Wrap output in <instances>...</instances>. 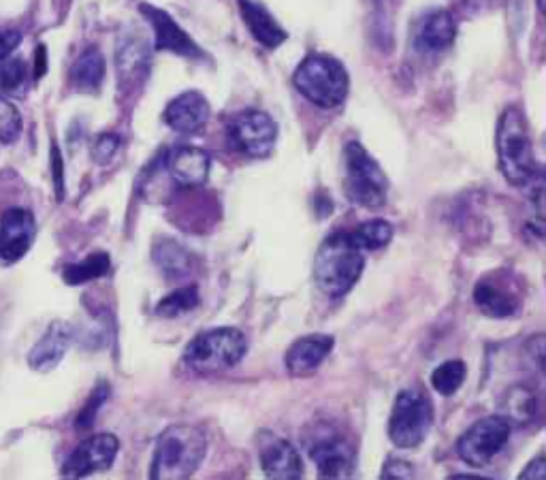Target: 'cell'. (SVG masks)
<instances>
[{
  "label": "cell",
  "instance_id": "cell-1",
  "mask_svg": "<svg viewBox=\"0 0 546 480\" xmlns=\"http://www.w3.org/2000/svg\"><path fill=\"white\" fill-rule=\"evenodd\" d=\"M497 158L504 178L512 186H529L540 178V165L536 160L532 133L525 120V114L519 107H506L497 122Z\"/></svg>",
  "mask_w": 546,
  "mask_h": 480
},
{
  "label": "cell",
  "instance_id": "cell-2",
  "mask_svg": "<svg viewBox=\"0 0 546 480\" xmlns=\"http://www.w3.org/2000/svg\"><path fill=\"white\" fill-rule=\"evenodd\" d=\"M365 256L350 233H333L314 256V282L329 297H344L363 274Z\"/></svg>",
  "mask_w": 546,
  "mask_h": 480
},
{
  "label": "cell",
  "instance_id": "cell-3",
  "mask_svg": "<svg viewBox=\"0 0 546 480\" xmlns=\"http://www.w3.org/2000/svg\"><path fill=\"white\" fill-rule=\"evenodd\" d=\"M207 455V436L192 425H171L156 440L150 476L158 480L190 478Z\"/></svg>",
  "mask_w": 546,
  "mask_h": 480
},
{
  "label": "cell",
  "instance_id": "cell-4",
  "mask_svg": "<svg viewBox=\"0 0 546 480\" xmlns=\"http://www.w3.org/2000/svg\"><path fill=\"white\" fill-rule=\"evenodd\" d=\"M293 84L301 96L320 109L340 107L350 88L344 64L327 54H312L297 67Z\"/></svg>",
  "mask_w": 546,
  "mask_h": 480
},
{
  "label": "cell",
  "instance_id": "cell-5",
  "mask_svg": "<svg viewBox=\"0 0 546 480\" xmlns=\"http://www.w3.org/2000/svg\"><path fill=\"white\" fill-rule=\"evenodd\" d=\"M246 350L248 340L239 329H210L192 338L184 352V361L197 374H220L242 361L246 357Z\"/></svg>",
  "mask_w": 546,
  "mask_h": 480
},
{
  "label": "cell",
  "instance_id": "cell-6",
  "mask_svg": "<svg viewBox=\"0 0 546 480\" xmlns=\"http://www.w3.org/2000/svg\"><path fill=\"white\" fill-rule=\"evenodd\" d=\"M344 169L346 195L352 203L365 207V210L384 207L389 197V180L359 141H350L346 146Z\"/></svg>",
  "mask_w": 546,
  "mask_h": 480
},
{
  "label": "cell",
  "instance_id": "cell-7",
  "mask_svg": "<svg viewBox=\"0 0 546 480\" xmlns=\"http://www.w3.org/2000/svg\"><path fill=\"white\" fill-rule=\"evenodd\" d=\"M305 448L314 461L318 476L323 478H348L357 468V448L344 434L342 427L323 421L316 427H308Z\"/></svg>",
  "mask_w": 546,
  "mask_h": 480
},
{
  "label": "cell",
  "instance_id": "cell-8",
  "mask_svg": "<svg viewBox=\"0 0 546 480\" xmlns=\"http://www.w3.org/2000/svg\"><path fill=\"white\" fill-rule=\"evenodd\" d=\"M431 425L433 410L429 397L419 389L401 391L389 419L391 442L401 451H412V448H419L425 442Z\"/></svg>",
  "mask_w": 546,
  "mask_h": 480
},
{
  "label": "cell",
  "instance_id": "cell-9",
  "mask_svg": "<svg viewBox=\"0 0 546 480\" xmlns=\"http://www.w3.org/2000/svg\"><path fill=\"white\" fill-rule=\"evenodd\" d=\"M510 429L512 425L502 414L485 416L457 440V453L470 468H485L493 457L502 453L510 438Z\"/></svg>",
  "mask_w": 546,
  "mask_h": 480
},
{
  "label": "cell",
  "instance_id": "cell-10",
  "mask_svg": "<svg viewBox=\"0 0 546 480\" xmlns=\"http://www.w3.org/2000/svg\"><path fill=\"white\" fill-rule=\"evenodd\" d=\"M229 137L237 152L250 158H267L278 141V124L265 111L248 109L229 124Z\"/></svg>",
  "mask_w": 546,
  "mask_h": 480
},
{
  "label": "cell",
  "instance_id": "cell-11",
  "mask_svg": "<svg viewBox=\"0 0 546 480\" xmlns=\"http://www.w3.org/2000/svg\"><path fill=\"white\" fill-rule=\"evenodd\" d=\"M120 442L111 434H96L79 444L62 466V476L84 478L96 472H105L114 466Z\"/></svg>",
  "mask_w": 546,
  "mask_h": 480
},
{
  "label": "cell",
  "instance_id": "cell-12",
  "mask_svg": "<svg viewBox=\"0 0 546 480\" xmlns=\"http://www.w3.org/2000/svg\"><path fill=\"white\" fill-rule=\"evenodd\" d=\"M259 459L267 478L297 480L303 476V461L297 448L269 431H263L259 436Z\"/></svg>",
  "mask_w": 546,
  "mask_h": 480
},
{
  "label": "cell",
  "instance_id": "cell-13",
  "mask_svg": "<svg viewBox=\"0 0 546 480\" xmlns=\"http://www.w3.org/2000/svg\"><path fill=\"white\" fill-rule=\"evenodd\" d=\"M474 303L489 318H508L519 312L521 295L515 291L510 278L487 276L474 288Z\"/></svg>",
  "mask_w": 546,
  "mask_h": 480
},
{
  "label": "cell",
  "instance_id": "cell-14",
  "mask_svg": "<svg viewBox=\"0 0 546 480\" xmlns=\"http://www.w3.org/2000/svg\"><path fill=\"white\" fill-rule=\"evenodd\" d=\"M37 224L28 210H9L0 220V256L7 263L20 261L35 242Z\"/></svg>",
  "mask_w": 546,
  "mask_h": 480
},
{
  "label": "cell",
  "instance_id": "cell-15",
  "mask_svg": "<svg viewBox=\"0 0 546 480\" xmlns=\"http://www.w3.org/2000/svg\"><path fill=\"white\" fill-rule=\"evenodd\" d=\"M165 167L171 182H175L182 188H197V186H203L207 178H210L212 158L210 154L199 148L182 146L167 154Z\"/></svg>",
  "mask_w": 546,
  "mask_h": 480
},
{
  "label": "cell",
  "instance_id": "cell-16",
  "mask_svg": "<svg viewBox=\"0 0 546 480\" xmlns=\"http://www.w3.org/2000/svg\"><path fill=\"white\" fill-rule=\"evenodd\" d=\"M333 350V338L325 333H312L299 338L286 350V370L295 378L314 374Z\"/></svg>",
  "mask_w": 546,
  "mask_h": 480
},
{
  "label": "cell",
  "instance_id": "cell-17",
  "mask_svg": "<svg viewBox=\"0 0 546 480\" xmlns=\"http://www.w3.org/2000/svg\"><path fill=\"white\" fill-rule=\"evenodd\" d=\"M207 118H210V103L197 90H188L175 96L165 109L167 126L182 135L197 133L199 128L205 126Z\"/></svg>",
  "mask_w": 546,
  "mask_h": 480
},
{
  "label": "cell",
  "instance_id": "cell-18",
  "mask_svg": "<svg viewBox=\"0 0 546 480\" xmlns=\"http://www.w3.org/2000/svg\"><path fill=\"white\" fill-rule=\"evenodd\" d=\"M141 11L154 28L156 50H167V52L180 54V56H201V50L195 45V41L186 35V32L178 26V22H175L169 13L160 11L156 7H150V5H143Z\"/></svg>",
  "mask_w": 546,
  "mask_h": 480
},
{
  "label": "cell",
  "instance_id": "cell-19",
  "mask_svg": "<svg viewBox=\"0 0 546 480\" xmlns=\"http://www.w3.org/2000/svg\"><path fill=\"white\" fill-rule=\"evenodd\" d=\"M71 340H73L71 327L67 323H54L30 350L28 363L32 370L43 372V374L52 372L54 367L60 365L64 355H67Z\"/></svg>",
  "mask_w": 546,
  "mask_h": 480
},
{
  "label": "cell",
  "instance_id": "cell-20",
  "mask_svg": "<svg viewBox=\"0 0 546 480\" xmlns=\"http://www.w3.org/2000/svg\"><path fill=\"white\" fill-rule=\"evenodd\" d=\"M457 37V22L451 11H433L416 32L414 45L421 54H442Z\"/></svg>",
  "mask_w": 546,
  "mask_h": 480
},
{
  "label": "cell",
  "instance_id": "cell-21",
  "mask_svg": "<svg viewBox=\"0 0 546 480\" xmlns=\"http://www.w3.org/2000/svg\"><path fill=\"white\" fill-rule=\"evenodd\" d=\"M239 13L250 30V35L265 45L267 50H276L286 41V30L276 22V18L267 11L259 0H237Z\"/></svg>",
  "mask_w": 546,
  "mask_h": 480
},
{
  "label": "cell",
  "instance_id": "cell-22",
  "mask_svg": "<svg viewBox=\"0 0 546 480\" xmlns=\"http://www.w3.org/2000/svg\"><path fill=\"white\" fill-rule=\"evenodd\" d=\"M538 414V397L536 393L525 387V384H517L506 391L502 399V416L510 425H527L534 421Z\"/></svg>",
  "mask_w": 546,
  "mask_h": 480
},
{
  "label": "cell",
  "instance_id": "cell-23",
  "mask_svg": "<svg viewBox=\"0 0 546 480\" xmlns=\"http://www.w3.org/2000/svg\"><path fill=\"white\" fill-rule=\"evenodd\" d=\"M71 79L75 88L82 92H94L99 90L103 79H105V58L103 54L96 50V47H90L82 56L77 58L71 69Z\"/></svg>",
  "mask_w": 546,
  "mask_h": 480
},
{
  "label": "cell",
  "instance_id": "cell-24",
  "mask_svg": "<svg viewBox=\"0 0 546 480\" xmlns=\"http://www.w3.org/2000/svg\"><path fill=\"white\" fill-rule=\"evenodd\" d=\"M154 261L169 280H182L190 271V254L171 239H163L154 246Z\"/></svg>",
  "mask_w": 546,
  "mask_h": 480
},
{
  "label": "cell",
  "instance_id": "cell-25",
  "mask_svg": "<svg viewBox=\"0 0 546 480\" xmlns=\"http://www.w3.org/2000/svg\"><path fill=\"white\" fill-rule=\"evenodd\" d=\"M111 267L109 254L107 252H94L90 256H86L84 261L73 263L64 267V282L67 284H84L96 278H103Z\"/></svg>",
  "mask_w": 546,
  "mask_h": 480
},
{
  "label": "cell",
  "instance_id": "cell-26",
  "mask_svg": "<svg viewBox=\"0 0 546 480\" xmlns=\"http://www.w3.org/2000/svg\"><path fill=\"white\" fill-rule=\"evenodd\" d=\"M465 378H468V365H465L461 359L446 361L438 365L431 374V387L436 389L440 395L451 397L455 395L461 387Z\"/></svg>",
  "mask_w": 546,
  "mask_h": 480
},
{
  "label": "cell",
  "instance_id": "cell-27",
  "mask_svg": "<svg viewBox=\"0 0 546 480\" xmlns=\"http://www.w3.org/2000/svg\"><path fill=\"white\" fill-rule=\"evenodd\" d=\"M350 235L363 252L365 250H380L393 239V227H391V222L376 218V220L363 222L359 229L350 231Z\"/></svg>",
  "mask_w": 546,
  "mask_h": 480
},
{
  "label": "cell",
  "instance_id": "cell-28",
  "mask_svg": "<svg viewBox=\"0 0 546 480\" xmlns=\"http://www.w3.org/2000/svg\"><path fill=\"white\" fill-rule=\"evenodd\" d=\"M199 301H201V297H199L197 286L178 288V291H173L158 301L156 314L163 316V318H175V316L195 310L199 306Z\"/></svg>",
  "mask_w": 546,
  "mask_h": 480
},
{
  "label": "cell",
  "instance_id": "cell-29",
  "mask_svg": "<svg viewBox=\"0 0 546 480\" xmlns=\"http://www.w3.org/2000/svg\"><path fill=\"white\" fill-rule=\"evenodd\" d=\"M22 135V116L18 107L0 96V143H15Z\"/></svg>",
  "mask_w": 546,
  "mask_h": 480
},
{
  "label": "cell",
  "instance_id": "cell-30",
  "mask_svg": "<svg viewBox=\"0 0 546 480\" xmlns=\"http://www.w3.org/2000/svg\"><path fill=\"white\" fill-rule=\"evenodd\" d=\"M26 82V64L20 58L0 62V88L18 90Z\"/></svg>",
  "mask_w": 546,
  "mask_h": 480
},
{
  "label": "cell",
  "instance_id": "cell-31",
  "mask_svg": "<svg viewBox=\"0 0 546 480\" xmlns=\"http://www.w3.org/2000/svg\"><path fill=\"white\" fill-rule=\"evenodd\" d=\"M143 58H146V56H143L139 41L137 43L128 41L122 47H118V75L126 77V75H133L135 69L139 71Z\"/></svg>",
  "mask_w": 546,
  "mask_h": 480
},
{
  "label": "cell",
  "instance_id": "cell-32",
  "mask_svg": "<svg viewBox=\"0 0 546 480\" xmlns=\"http://www.w3.org/2000/svg\"><path fill=\"white\" fill-rule=\"evenodd\" d=\"M107 384H99V389H94L90 399H88V404L84 406V410L79 412L77 416V421H75V427L77 429H88L94 419H96V412H99V408L105 404V399H107Z\"/></svg>",
  "mask_w": 546,
  "mask_h": 480
},
{
  "label": "cell",
  "instance_id": "cell-33",
  "mask_svg": "<svg viewBox=\"0 0 546 480\" xmlns=\"http://www.w3.org/2000/svg\"><path fill=\"white\" fill-rule=\"evenodd\" d=\"M118 148H120V137L118 135H99V137H96V141L92 143L94 163L107 165L109 160L116 156Z\"/></svg>",
  "mask_w": 546,
  "mask_h": 480
},
{
  "label": "cell",
  "instance_id": "cell-34",
  "mask_svg": "<svg viewBox=\"0 0 546 480\" xmlns=\"http://www.w3.org/2000/svg\"><path fill=\"white\" fill-rule=\"evenodd\" d=\"M22 43L20 30L13 28H0V60L9 58V54Z\"/></svg>",
  "mask_w": 546,
  "mask_h": 480
},
{
  "label": "cell",
  "instance_id": "cell-35",
  "mask_svg": "<svg viewBox=\"0 0 546 480\" xmlns=\"http://www.w3.org/2000/svg\"><path fill=\"white\" fill-rule=\"evenodd\" d=\"M414 468L404 459H389L387 466L382 468V478H412Z\"/></svg>",
  "mask_w": 546,
  "mask_h": 480
},
{
  "label": "cell",
  "instance_id": "cell-36",
  "mask_svg": "<svg viewBox=\"0 0 546 480\" xmlns=\"http://www.w3.org/2000/svg\"><path fill=\"white\" fill-rule=\"evenodd\" d=\"M461 3H463L465 11L480 15V13H489V11L500 9L506 0H461Z\"/></svg>",
  "mask_w": 546,
  "mask_h": 480
},
{
  "label": "cell",
  "instance_id": "cell-37",
  "mask_svg": "<svg viewBox=\"0 0 546 480\" xmlns=\"http://www.w3.org/2000/svg\"><path fill=\"white\" fill-rule=\"evenodd\" d=\"M52 171H54L56 199H62L64 197V173H62V156L56 146H52Z\"/></svg>",
  "mask_w": 546,
  "mask_h": 480
},
{
  "label": "cell",
  "instance_id": "cell-38",
  "mask_svg": "<svg viewBox=\"0 0 546 480\" xmlns=\"http://www.w3.org/2000/svg\"><path fill=\"white\" fill-rule=\"evenodd\" d=\"M544 476H546V463H544V457H536L534 461H529V466L519 474L521 480H527V478L542 480Z\"/></svg>",
  "mask_w": 546,
  "mask_h": 480
},
{
  "label": "cell",
  "instance_id": "cell-39",
  "mask_svg": "<svg viewBox=\"0 0 546 480\" xmlns=\"http://www.w3.org/2000/svg\"><path fill=\"white\" fill-rule=\"evenodd\" d=\"M47 71V50L45 45H39L37 47V54H35V77H43Z\"/></svg>",
  "mask_w": 546,
  "mask_h": 480
},
{
  "label": "cell",
  "instance_id": "cell-40",
  "mask_svg": "<svg viewBox=\"0 0 546 480\" xmlns=\"http://www.w3.org/2000/svg\"><path fill=\"white\" fill-rule=\"evenodd\" d=\"M536 3H538V9H540V13H544V0H536Z\"/></svg>",
  "mask_w": 546,
  "mask_h": 480
}]
</instances>
